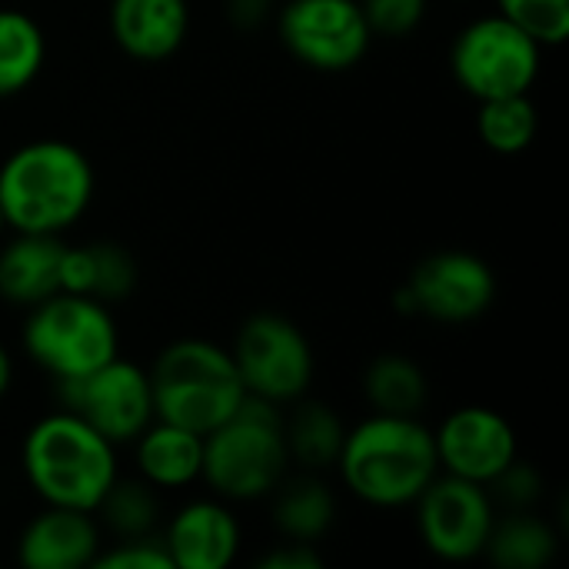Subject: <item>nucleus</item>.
<instances>
[{"label": "nucleus", "mask_w": 569, "mask_h": 569, "mask_svg": "<svg viewBox=\"0 0 569 569\" xmlns=\"http://www.w3.org/2000/svg\"><path fill=\"white\" fill-rule=\"evenodd\" d=\"M423 547L447 563H470L483 557L497 513L487 487L460 477H433V483L413 500Z\"/></svg>", "instance_id": "9d476101"}, {"label": "nucleus", "mask_w": 569, "mask_h": 569, "mask_svg": "<svg viewBox=\"0 0 569 569\" xmlns=\"http://www.w3.org/2000/svg\"><path fill=\"white\" fill-rule=\"evenodd\" d=\"M497 300V277L487 260L467 250H443L417 263L400 310L423 313L440 323H470Z\"/></svg>", "instance_id": "f8f14e48"}, {"label": "nucleus", "mask_w": 569, "mask_h": 569, "mask_svg": "<svg viewBox=\"0 0 569 569\" xmlns=\"http://www.w3.org/2000/svg\"><path fill=\"white\" fill-rule=\"evenodd\" d=\"M47 60L43 27L13 7H0V100L27 90Z\"/></svg>", "instance_id": "6ab92c4d"}, {"label": "nucleus", "mask_w": 569, "mask_h": 569, "mask_svg": "<svg viewBox=\"0 0 569 569\" xmlns=\"http://www.w3.org/2000/svg\"><path fill=\"white\" fill-rule=\"evenodd\" d=\"M23 350L57 383L93 373L120 353V333L110 303L63 290L33 303L23 323Z\"/></svg>", "instance_id": "423d86ee"}, {"label": "nucleus", "mask_w": 569, "mask_h": 569, "mask_svg": "<svg viewBox=\"0 0 569 569\" xmlns=\"http://www.w3.org/2000/svg\"><path fill=\"white\" fill-rule=\"evenodd\" d=\"M100 547V527L87 510L47 507L23 527L17 557L27 569H83Z\"/></svg>", "instance_id": "2eb2a0df"}, {"label": "nucleus", "mask_w": 569, "mask_h": 569, "mask_svg": "<svg viewBox=\"0 0 569 569\" xmlns=\"http://www.w3.org/2000/svg\"><path fill=\"white\" fill-rule=\"evenodd\" d=\"M340 480L370 507H410L440 473L433 430L417 417L373 413L343 433Z\"/></svg>", "instance_id": "f257e3e1"}, {"label": "nucleus", "mask_w": 569, "mask_h": 569, "mask_svg": "<svg viewBox=\"0 0 569 569\" xmlns=\"http://www.w3.org/2000/svg\"><path fill=\"white\" fill-rule=\"evenodd\" d=\"M67 410L80 413L93 430H100L113 447L133 443L153 420V390H150V373L123 360L120 353L97 367L93 373L60 383Z\"/></svg>", "instance_id": "1a4fd4ad"}, {"label": "nucleus", "mask_w": 569, "mask_h": 569, "mask_svg": "<svg viewBox=\"0 0 569 569\" xmlns=\"http://www.w3.org/2000/svg\"><path fill=\"white\" fill-rule=\"evenodd\" d=\"M187 30V0H110V33L133 60L157 63L173 57Z\"/></svg>", "instance_id": "dca6fc26"}, {"label": "nucleus", "mask_w": 569, "mask_h": 569, "mask_svg": "<svg viewBox=\"0 0 569 569\" xmlns=\"http://www.w3.org/2000/svg\"><path fill=\"white\" fill-rule=\"evenodd\" d=\"M370 33L380 37H407L420 27L427 13V0H360Z\"/></svg>", "instance_id": "cd10ccee"}, {"label": "nucleus", "mask_w": 569, "mask_h": 569, "mask_svg": "<svg viewBox=\"0 0 569 569\" xmlns=\"http://www.w3.org/2000/svg\"><path fill=\"white\" fill-rule=\"evenodd\" d=\"M93 200V167L67 140H30L0 167V210L13 233L60 237Z\"/></svg>", "instance_id": "f03ea898"}, {"label": "nucleus", "mask_w": 569, "mask_h": 569, "mask_svg": "<svg viewBox=\"0 0 569 569\" xmlns=\"http://www.w3.org/2000/svg\"><path fill=\"white\" fill-rule=\"evenodd\" d=\"M63 240L47 233H17L0 247V297L17 307H33L60 293Z\"/></svg>", "instance_id": "f3484780"}, {"label": "nucleus", "mask_w": 569, "mask_h": 569, "mask_svg": "<svg viewBox=\"0 0 569 569\" xmlns=\"http://www.w3.org/2000/svg\"><path fill=\"white\" fill-rule=\"evenodd\" d=\"M440 470L490 487L517 457V430L490 407H460L433 433Z\"/></svg>", "instance_id": "ddd939ff"}, {"label": "nucleus", "mask_w": 569, "mask_h": 569, "mask_svg": "<svg viewBox=\"0 0 569 569\" xmlns=\"http://www.w3.org/2000/svg\"><path fill=\"white\" fill-rule=\"evenodd\" d=\"M483 553L500 569H543L557 557V533L530 513H513L493 523Z\"/></svg>", "instance_id": "aec40b11"}, {"label": "nucleus", "mask_w": 569, "mask_h": 569, "mask_svg": "<svg viewBox=\"0 0 569 569\" xmlns=\"http://www.w3.org/2000/svg\"><path fill=\"white\" fill-rule=\"evenodd\" d=\"M163 547L173 569H227L240 553V523L217 500H193L177 510Z\"/></svg>", "instance_id": "4468645a"}, {"label": "nucleus", "mask_w": 569, "mask_h": 569, "mask_svg": "<svg viewBox=\"0 0 569 569\" xmlns=\"http://www.w3.org/2000/svg\"><path fill=\"white\" fill-rule=\"evenodd\" d=\"M3 230H7V220H3V210H0V237H3Z\"/></svg>", "instance_id": "473e14b6"}, {"label": "nucleus", "mask_w": 569, "mask_h": 569, "mask_svg": "<svg viewBox=\"0 0 569 569\" xmlns=\"http://www.w3.org/2000/svg\"><path fill=\"white\" fill-rule=\"evenodd\" d=\"M250 397L267 403H297L313 380V350L297 323L277 313L250 317L230 350Z\"/></svg>", "instance_id": "6e6552de"}, {"label": "nucleus", "mask_w": 569, "mask_h": 569, "mask_svg": "<svg viewBox=\"0 0 569 569\" xmlns=\"http://www.w3.org/2000/svg\"><path fill=\"white\" fill-rule=\"evenodd\" d=\"M90 260H93V283L90 297L103 303L127 300L137 287V267L133 257L117 247V243H90Z\"/></svg>", "instance_id": "bb28decb"}, {"label": "nucleus", "mask_w": 569, "mask_h": 569, "mask_svg": "<svg viewBox=\"0 0 569 569\" xmlns=\"http://www.w3.org/2000/svg\"><path fill=\"white\" fill-rule=\"evenodd\" d=\"M490 487H497V493H500V500L503 503H510V507H517V510H523V507H530V503H537V497H540V477H537V470L533 467H527V463H520V457L490 483Z\"/></svg>", "instance_id": "c756f323"}, {"label": "nucleus", "mask_w": 569, "mask_h": 569, "mask_svg": "<svg viewBox=\"0 0 569 569\" xmlns=\"http://www.w3.org/2000/svg\"><path fill=\"white\" fill-rule=\"evenodd\" d=\"M150 373L157 420L210 433L247 397L230 350L210 340H177L160 350Z\"/></svg>", "instance_id": "20e7f679"}, {"label": "nucleus", "mask_w": 569, "mask_h": 569, "mask_svg": "<svg viewBox=\"0 0 569 569\" xmlns=\"http://www.w3.org/2000/svg\"><path fill=\"white\" fill-rule=\"evenodd\" d=\"M103 523L120 537H143L157 523V497L147 480H113L97 510Z\"/></svg>", "instance_id": "393cba45"}, {"label": "nucleus", "mask_w": 569, "mask_h": 569, "mask_svg": "<svg viewBox=\"0 0 569 569\" xmlns=\"http://www.w3.org/2000/svg\"><path fill=\"white\" fill-rule=\"evenodd\" d=\"M280 37L300 63L323 73L357 67L373 40L360 0H290L280 10Z\"/></svg>", "instance_id": "9b49d317"}, {"label": "nucleus", "mask_w": 569, "mask_h": 569, "mask_svg": "<svg viewBox=\"0 0 569 569\" xmlns=\"http://www.w3.org/2000/svg\"><path fill=\"white\" fill-rule=\"evenodd\" d=\"M283 417L277 403L243 397V403L210 433H203V473L223 500H260L277 490L287 470Z\"/></svg>", "instance_id": "39448f33"}, {"label": "nucleus", "mask_w": 569, "mask_h": 569, "mask_svg": "<svg viewBox=\"0 0 569 569\" xmlns=\"http://www.w3.org/2000/svg\"><path fill=\"white\" fill-rule=\"evenodd\" d=\"M90 567L97 569H173V560L163 547V540H153L150 533L143 537H123L120 547L97 553Z\"/></svg>", "instance_id": "c85d7f7f"}, {"label": "nucleus", "mask_w": 569, "mask_h": 569, "mask_svg": "<svg viewBox=\"0 0 569 569\" xmlns=\"http://www.w3.org/2000/svg\"><path fill=\"white\" fill-rule=\"evenodd\" d=\"M133 443L140 477L157 490L190 487L203 473V437L187 427L153 420Z\"/></svg>", "instance_id": "a211bd4d"}, {"label": "nucleus", "mask_w": 569, "mask_h": 569, "mask_svg": "<svg viewBox=\"0 0 569 569\" xmlns=\"http://www.w3.org/2000/svg\"><path fill=\"white\" fill-rule=\"evenodd\" d=\"M363 393L373 413L417 417L427 407V377L413 360L400 353H387L370 363L363 377Z\"/></svg>", "instance_id": "412c9836"}, {"label": "nucleus", "mask_w": 569, "mask_h": 569, "mask_svg": "<svg viewBox=\"0 0 569 569\" xmlns=\"http://www.w3.org/2000/svg\"><path fill=\"white\" fill-rule=\"evenodd\" d=\"M10 383H13V360H10L7 347L0 343V397L10 390Z\"/></svg>", "instance_id": "2f4dec72"}, {"label": "nucleus", "mask_w": 569, "mask_h": 569, "mask_svg": "<svg viewBox=\"0 0 569 569\" xmlns=\"http://www.w3.org/2000/svg\"><path fill=\"white\" fill-rule=\"evenodd\" d=\"M343 423L333 410L323 403H300L293 417L283 423L287 457L297 460L307 470H327L337 467L340 447H343Z\"/></svg>", "instance_id": "4be33fe9"}, {"label": "nucleus", "mask_w": 569, "mask_h": 569, "mask_svg": "<svg viewBox=\"0 0 569 569\" xmlns=\"http://www.w3.org/2000/svg\"><path fill=\"white\" fill-rule=\"evenodd\" d=\"M333 513H337L333 493L313 477L283 487L277 503H273L277 530L287 540H297V543H317L330 530Z\"/></svg>", "instance_id": "5701e85b"}, {"label": "nucleus", "mask_w": 569, "mask_h": 569, "mask_svg": "<svg viewBox=\"0 0 569 569\" xmlns=\"http://www.w3.org/2000/svg\"><path fill=\"white\" fill-rule=\"evenodd\" d=\"M320 557L313 550V543H297V540H287L283 547L270 550L263 560H260V569H320Z\"/></svg>", "instance_id": "7c9ffc66"}, {"label": "nucleus", "mask_w": 569, "mask_h": 569, "mask_svg": "<svg viewBox=\"0 0 569 569\" xmlns=\"http://www.w3.org/2000/svg\"><path fill=\"white\" fill-rule=\"evenodd\" d=\"M23 477L47 507L93 513L117 480V447L80 413H47L27 430Z\"/></svg>", "instance_id": "7ed1b4c3"}, {"label": "nucleus", "mask_w": 569, "mask_h": 569, "mask_svg": "<svg viewBox=\"0 0 569 569\" xmlns=\"http://www.w3.org/2000/svg\"><path fill=\"white\" fill-rule=\"evenodd\" d=\"M537 107L527 93L480 100L477 133L497 153H520L537 137Z\"/></svg>", "instance_id": "b1692460"}, {"label": "nucleus", "mask_w": 569, "mask_h": 569, "mask_svg": "<svg viewBox=\"0 0 569 569\" xmlns=\"http://www.w3.org/2000/svg\"><path fill=\"white\" fill-rule=\"evenodd\" d=\"M543 47L503 13L480 17L467 23L450 50V70L457 83L477 97H513L527 93L540 77Z\"/></svg>", "instance_id": "0eeeda50"}, {"label": "nucleus", "mask_w": 569, "mask_h": 569, "mask_svg": "<svg viewBox=\"0 0 569 569\" xmlns=\"http://www.w3.org/2000/svg\"><path fill=\"white\" fill-rule=\"evenodd\" d=\"M497 7L540 47H560L569 37V0H497Z\"/></svg>", "instance_id": "a878e982"}]
</instances>
